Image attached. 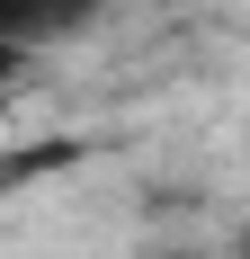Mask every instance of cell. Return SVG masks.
Here are the masks:
<instances>
[{"mask_svg": "<svg viewBox=\"0 0 250 259\" xmlns=\"http://www.w3.org/2000/svg\"><path fill=\"white\" fill-rule=\"evenodd\" d=\"M99 18V0H0V45L27 54V45H54V36H72V27Z\"/></svg>", "mask_w": 250, "mask_h": 259, "instance_id": "6da1fadb", "label": "cell"}, {"mask_svg": "<svg viewBox=\"0 0 250 259\" xmlns=\"http://www.w3.org/2000/svg\"><path fill=\"white\" fill-rule=\"evenodd\" d=\"M241 259H250V241H241Z\"/></svg>", "mask_w": 250, "mask_h": 259, "instance_id": "3957f363", "label": "cell"}, {"mask_svg": "<svg viewBox=\"0 0 250 259\" xmlns=\"http://www.w3.org/2000/svg\"><path fill=\"white\" fill-rule=\"evenodd\" d=\"M0 63H9V45H0Z\"/></svg>", "mask_w": 250, "mask_h": 259, "instance_id": "7a4b0ae2", "label": "cell"}]
</instances>
